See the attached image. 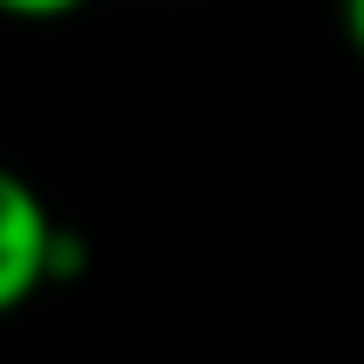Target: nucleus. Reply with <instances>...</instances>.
Here are the masks:
<instances>
[{"instance_id": "obj_1", "label": "nucleus", "mask_w": 364, "mask_h": 364, "mask_svg": "<svg viewBox=\"0 0 364 364\" xmlns=\"http://www.w3.org/2000/svg\"><path fill=\"white\" fill-rule=\"evenodd\" d=\"M68 270H75V236L41 203L34 182L0 162V317L34 304L41 290L61 284Z\"/></svg>"}, {"instance_id": "obj_2", "label": "nucleus", "mask_w": 364, "mask_h": 364, "mask_svg": "<svg viewBox=\"0 0 364 364\" xmlns=\"http://www.w3.org/2000/svg\"><path fill=\"white\" fill-rule=\"evenodd\" d=\"M88 7V0H0V14H7V21H68V14H81Z\"/></svg>"}, {"instance_id": "obj_3", "label": "nucleus", "mask_w": 364, "mask_h": 364, "mask_svg": "<svg viewBox=\"0 0 364 364\" xmlns=\"http://www.w3.org/2000/svg\"><path fill=\"white\" fill-rule=\"evenodd\" d=\"M338 21H344V41H351V54L364 61V0H338Z\"/></svg>"}]
</instances>
